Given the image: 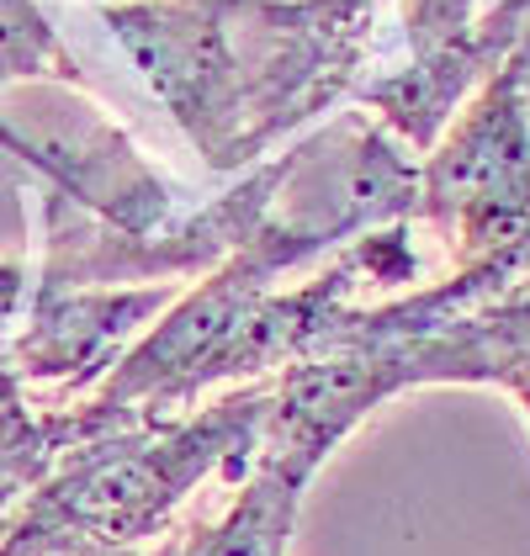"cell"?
I'll list each match as a JSON object with an SVG mask.
<instances>
[{
  "mask_svg": "<svg viewBox=\"0 0 530 556\" xmlns=\"http://www.w3.org/2000/svg\"><path fill=\"white\" fill-rule=\"evenodd\" d=\"M48 53H53V43H48L43 22L33 16V5L27 0H0V80L33 70Z\"/></svg>",
  "mask_w": 530,
  "mask_h": 556,
  "instance_id": "52a82bcc",
  "label": "cell"
},
{
  "mask_svg": "<svg viewBox=\"0 0 530 556\" xmlns=\"http://www.w3.org/2000/svg\"><path fill=\"white\" fill-rule=\"evenodd\" d=\"M298 498H303V482H292L287 471L276 467H255L244 477L239 498L213 525L171 535L154 552L160 556H287Z\"/></svg>",
  "mask_w": 530,
  "mask_h": 556,
  "instance_id": "277c9868",
  "label": "cell"
},
{
  "mask_svg": "<svg viewBox=\"0 0 530 556\" xmlns=\"http://www.w3.org/2000/svg\"><path fill=\"white\" fill-rule=\"evenodd\" d=\"M403 22H408L414 59H425V53H441V48L472 38V33H467L472 0H403Z\"/></svg>",
  "mask_w": 530,
  "mask_h": 556,
  "instance_id": "8992f818",
  "label": "cell"
},
{
  "mask_svg": "<svg viewBox=\"0 0 530 556\" xmlns=\"http://www.w3.org/2000/svg\"><path fill=\"white\" fill-rule=\"evenodd\" d=\"M43 462H48V440L27 425V414L11 397H0V509L33 477H43Z\"/></svg>",
  "mask_w": 530,
  "mask_h": 556,
  "instance_id": "5b68a950",
  "label": "cell"
},
{
  "mask_svg": "<svg viewBox=\"0 0 530 556\" xmlns=\"http://www.w3.org/2000/svg\"><path fill=\"white\" fill-rule=\"evenodd\" d=\"M265 397H234L191 425L96 434L38 482L11 519V541L53 556L138 546L213 477L239 471L261 451Z\"/></svg>",
  "mask_w": 530,
  "mask_h": 556,
  "instance_id": "6da1fadb",
  "label": "cell"
},
{
  "mask_svg": "<svg viewBox=\"0 0 530 556\" xmlns=\"http://www.w3.org/2000/svg\"><path fill=\"white\" fill-rule=\"evenodd\" d=\"M112 22L132 43L138 64L154 75V86L176 101L180 123H191L207 138V117H218L213 101L228 86V53H223L218 33L207 22L186 16V11H154V5L149 11L143 5L138 11H117Z\"/></svg>",
  "mask_w": 530,
  "mask_h": 556,
  "instance_id": "3957f363",
  "label": "cell"
},
{
  "mask_svg": "<svg viewBox=\"0 0 530 556\" xmlns=\"http://www.w3.org/2000/svg\"><path fill=\"white\" fill-rule=\"evenodd\" d=\"M419 207L436 217L462 270H530V101L526 64L509 59L456 112L419 175Z\"/></svg>",
  "mask_w": 530,
  "mask_h": 556,
  "instance_id": "7a4b0ae2",
  "label": "cell"
}]
</instances>
